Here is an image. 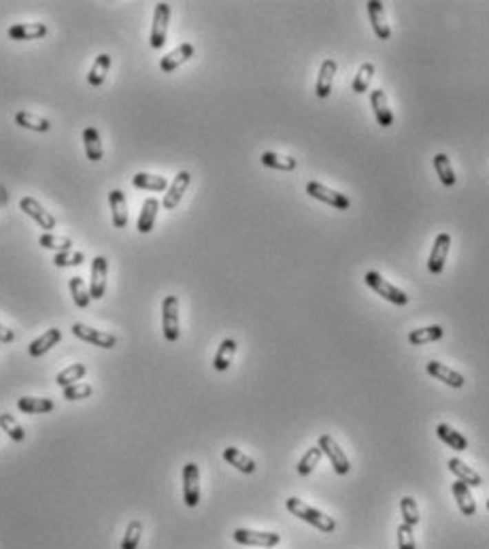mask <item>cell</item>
I'll return each instance as SVG.
<instances>
[{"label":"cell","mask_w":489,"mask_h":549,"mask_svg":"<svg viewBox=\"0 0 489 549\" xmlns=\"http://www.w3.org/2000/svg\"><path fill=\"white\" fill-rule=\"evenodd\" d=\"M434 168H436V174H438V179L443 186L451 188L457 183V177H455V170L451 166V160L447 154H436L434 156Z\"/></svg>","instance_id":"836d02e7"},{"label":"cell","mask_w":489,"mask_h":549,"mask_svg":"<svg viewBox=\"0 0 489 549\" xmlns=\"http://www.w3.org/2000/svg\"><path fill=\"white\" fill-rule=\"evenodd\" d=\"M72 335L81 341H85V343H90V345L103 347V349H113L117 345V339L111 332L94 330V328L85 326V323H72Z\"/></svg>","instance_id":"7c38bea8"},{"label":"cell","mask_w":489,"mask_h":549,"mask_svg":"<svg viewBox=\"0 0 489 549\" xmlns=\"http://www.w3.org/2000/svg\"><path fill=\"white\" fill-rule=\"evenodd\" d=\"M39 245L45 247V249H56L58 254H60V252H70V249H72V241H70V239H66V237H56V234H52V232L41 234Z\"/></svg>","instance_id":"b9f144b4"},{"label":"cell","mask_w":489,"mask_h":549,"mask_svg":"<svg viewBox=\"0 0 489 549\" xmlns=\"http://www.w3.org/2000/svg\"><path fill=\"white\" fill-rule=\"evenodd\" d=\"M322 456H324V452H322L320 447H311V449H306V454H304V456L300 458V462H298V475H302V477L311 475V472L315 470V466H320Z\"/></svg>","instance_id":"74e56055"},{"label":"cell","mask_w":489,"mask_h":549,"mask_svg":"<svg viewBox=\"0 0 489 549\" xmlns=\"http://www.w3.org/2000/svg\"><path fill=\"white\" fill-rule=\"evenodd\" d=\"M285 507H287V511H289L291 515H296L298 519L311 523L313 528L322 530V532H326V535L336 530V521H334V517H330V515H326L324 511H320V509H315V507L306 505L304 501H300V498H296V496L287 498V501H285Z\"/></svg>","instance_id":"6da1fadb"},{"label":"cell","mask_w":489,"mask_h":549,"mask_svg":"<svg viewBox=\"0 0 489 549\" xmlns=\"http://www.w3.org/2000/svg\"><path fill=\"white\" fill-rule=\"evenodd\" d=\"M449 470L457 477V481L466 483L468 488H481L483 486V479H481L479 472L475 468H470L466 462H461L459 458H451L449 460Z\"/></svg>","instance_id":"44dd1931"},{"label":"cell","mask_w":489,"mask_h":549,"mask_svg":"<svg viewBox=\"0 0 489 549\" xmlns=\"http://www.w3.org/2000/svg\"><path fill=\"white\" fill-rule=\"evenodd\" d=\"M191 56H194V45L191 43H181L179 47H175L173 52L166 54L160 60V68H162V72H173L181 64H185Z\"/></svg>","instance_id":"e0dca14e"},{"label":"cell","mask_w":489,"mask_h":549,"mask_svg":"<svg viewBox=\"0 0 489 549\" xmlns=\"http://www.w3.org/2000/svg\"><path fill=\"white\" fill-rule=\"evenodd\" d=\"M306 194L311 198H315V201H320V203H326L334 209H340V211H347L351 207V201H349V196L345 194H340L336 190H330L328 186L320 183V181H309L306 183Z\"/></svg>","instance_id":"277c9868"},{"label":"cell","mask_w":489,"mask_h":549,"mask_svg":"<svg viewBox=\"0 0 489 549\" xmlns=\"http://www.w3.org/2000/svg\"><path fill=\"white\" fill-rule=\"evenodd\" d=\"M15 123L21 128H28V130H34V132H47L52 128V123H49L45 117L37 115V113H30V111H17L15 113Z\"/></svg>","instance_id":"d6a6232c"},{"label":"cell","mask_w":489,"mask_h":549,"mask_svg":"<svg viewBox=\"0 0 489 549\" xmlns=\"http://www.w3.org/2000/svg\"><path fill=\"white\" fill-rule=\"evenodd\" d=\"M19 209L26 213L28 217H32L45 232H52L56 228V217L49 213V211H45V207L37 201V198L23 196L21 201H19Z\"/></svg>","instance_id":"9c48e42d"},{"label":"cell","mask_w":489,"mask_h":549,"mask_svg":"<svg viewBox=\"0 0 489 549\" xmlns=\"http://www.w3.org/2000/svg\"><path fill=\"white\" fill-rule=\"evenodd\" d=\"M83 260H85V256H83L81 252H75V249H70V252H60V254H56L54 264L60 266V268H64V266H81Z\"/></svg>","instance_id":"f6af8a7d"},{"label":"cell","mask_w":489,"mask_h":549,"mask_svg":"<svg viewBox=\"0 0 489 549\" xmlns=\"http://www.w3.org/2000/svg\"><path fill=\"white\" fill-rule=\"evenodd\" d=\"M107 272H109V262L105 256H96L92 260V279H90V296L94 301H101L107 290Z\"/></svg>","instance_id":"8fae6325"},{"label":"cell","mask_w":489,"mask_h":549,"mask_svg":"<svg viewBox=\"0 0 489 549\" xmlns=\"http://www.w3.org/2000/svg\"><path fill=\"white\" fill-rule=\"evenodd\" d=\"M109 68H111V56L109 54H101L94 60V64H92V68L87 72V83L94 86V88L103 86L105 79H107V74H109Z\"/></svg>","instance_id":"f546056e"},{"label":"cell","mask_w":489,"mask_h":549,"mask_svg":"<svg viewBox=\"0 0 489 549\" xmlns=\"http://www.w3.org/2000/svg\"><path fill=\"white\" fill-rule=\"evenodd\" d=\"M426 370H428V375L430 377H434V379H438V381H443V383H447L449 388H464V383H466V379H464V375H459L457 370H453L451 366H447V364H440V362H436V360H432V362H428L426 364Z\"/></svg>","instance_id":"5bb4252c"},{"label":"cell","mask_w":489,"mask_h":549,"mask_svg":"<svg viewBox=\"0 0 489 549\" xmlns=\"http://www.w3.org/2000/svg\"><path fill=\"white\" fill-rule=\"evenodd\" d=\"M260 160L266 168H275V170H283V172H291L298 166V160H293L291 156L275 154V152H264Z\"/></svg>","instance_id":"e575fe53"},{"label":"cell","mask_w":489,"mask_h":549,"mask_svg":"<svg viewBox=\"0 0 489 549\" xmlns=\"http://www.w3.org/2000/svg\"><path fill=\"white\" fill-rule=\"evenodd\" d=\"M183 501L187 507H198L200 503V468L194 462L183 466Z\"/></svg>","instance_id":"ba28073f"},{"label":"cell","mask_w":489,"mask_h":549,"mask_svg":"<svg viewBox=\"0 0 489 549\" xmlns=\"http://www.w3.org/2000/svg\"><path fill=\"white\" fill-rule=\"evenodd\" d=\"M396 537H398V549H417V545H415V537H413V528L406 526V523H400L398 530H396Z\"/></svg>","instance_id":"bcb514c9"},{"label":"cell","mask_w":489,"mask_h":549,"mask_svg":"<svg viewBox=\"0 0 489 549\" xmlns=\"http://www.w3.org/2000/svg\"><path fill=\"white\" fill-rule=\"evenodd\" d=\"M224 460L234 466L236 470L244 472V475H251V472H256V460H251L247 454H242L240 449L236 447H226L224 449Z\"/></svg>","instance_id":"484cf974"},{"label":"cell","mask_w":489,"mask_h":549,"mask_svg":"<svg viewBox=\"0 0 489 549\" xmlns=\"http://www.w3.org/2000/svg\"><path fill=\"white\" fill-rule=\"evenodd\" d=\"M236 341L234 339H226V341H222V345H219V349H217V354H215V360H213V368L215 370H228L230 368V364H232V360H234V354H236Z\"/></svg>","instance_id":"4dcf8cb0"},{"label":"cell","mask_w":489,"mask_h":549,"mask_svg":"<svg viewBox=\"0 0 489 549\" xmlns=\"http://www.w3.org/2000/svg\"><path fill=\"white\" fill-rule=\"evenodd\" d=\"M109 205H111V215H113V226L115 228H126L128 226L126 194L121 190H111L109 192Z\"/></svg>","instance_id":"ac0fdd59"},{"label":"cell","mask_w":489,"mask_h":549,"mask_svg":"<svg viewBox=\"0 0 489 549\" xmlns=\"http://www.w3.org/2000/svg\"><path fill=\"white\" fill-rule=\"evenodd\" d=\"M317 447L322 449L324 456H328V460H330L334 472H338V475H347V472L351 470V462H349V458H347L345 452H342V449H340V445L334 441V437H330V435H322V437H320V443H317Z\"/></svg>","instance_id":"5b68a950"},{"label":"cell","mask_w":489,"mask_h":549,"mask_svg":"<svg viewBox=\"0 0 489 549\" xmlns=\"http://www.w3.org/2000/svg\"><path fill=\"white\" fill-rule=\"evenodd\" d=\"M9 39L11 41H37L41 37L47 34V26L45 23H15V26L9 28Z\"/></svg>","instance_id":"ffe728a7"},{"label":"cell","mask_w":489,"mask_h":549,"mask_svg":"<svg viewBox=\"0 0 489 549\" xmlns=\"http://www.w3.org/2000/svg\"><path fill=\"white\" fill-rule=\"evenodd\" d=\"M373 77H375V64H373V62H364V64L360 66L357 74L353 77L351 90H353L355 94H364V92H368Z\"/></svg>","instance_id":"d590c367"},{"label":"cell","mask_w":489,"mask_h":549,"mask_svg":"<svg viewBox=\"0 0 489 549\" xmlns=\"http://www.w3.org/2000/svg\"><path fill=\"white\" fill-rule=\"evenodd\" d=\"M487 511H489V501H487Z\"/></svg>","instance_id":"c3c4849f"},{"label":"cell","mask_w":489,"mask_h":549,"mask_svg":"<svg viewBox=\"0 0 489 549\" xmlns=\"http://www.w3.org/2000/svg\"><path fill=\"white\" fill-rule=\"evenodd\" d=\"M168 23H170V5L168 3H158L154 11V23H152V34H149V45L154 49H162L168 37Z\"/></svg>","instance_id":"52a82bcc"},{"label":"cell","mask_w":489,"mask_h":549,"mask_svg":"<svg viewBox=\"0 0 489 549\" xmlns=\"http://www.w3.org/2000/svg\"><path fill=\"white\" fill-rule=\"evenodd\" d=\"M60 341H62V330H58V328H49V330H45V335H41L39 339H34V341L28 345V354H30L32 358H39V356L47 354L52 347H56Z\"/></svg>","instance_id":"603a6c76"},{"label":"cell","mask_w":489,"mask_h":549,"mask_svg":"<svg viewBox=\"0 0 489 549\" xmlns=\"http://www.w3.org/2000/svg\"><path fill=\"white\" fill-rule=\"evenodd\" d=\"M83 147H85V156L92 162H101L105 152H103V143H101V134L94 126H87L83 130Z\"/></svg>","instance_id":"83f0119b"},{"label":"cell","mask_w":489,"mask_h":549,"mask_svg":"<svg viewBox=\"0 0 489 549\" xmlns=\"http://www.w3.org/2000/svg\"><path fill=\"white\" fill-rule=\"evenodd\" d=\"M141 537H143V521L132 519L126 528L124 541H121V549H136L141 543Z\"/></svg>","instance_id":"7bdbcfd3"},{"label":"cell","mask_w":489,"mask_h":549,"mask_svg":"<svg viewBox=\"0 0 489 549\" xmlns=\"http://www.w3.org/2000/svg\"><path fill=\"white\" fill-rule=\"evenodd\" d=\"M451 490H453V496H455V501H457L459 511L466 515V517H472L477 513V503H475V498L470 494V488L466 483H461V481H455L451 486Z\"/></svg>","instance_id":"d4e9b609"},{"label":"cell","mask_w":489,"mask_h":549,"mask_svg":"<svg viewBox=\"0 0 489 549\" xmlns=\"http://www.w3.org/2000/svg\"><path fill=\"white\" fill-rule=\"evenodd\" d=\"M94 392V388L90 383H72L68 388H64V398L66 401H83V398H90Z\"/></svg>","instance_id":"ee69618b"},{"label":"cell","mask_w":489,"mask_h":549,"mask_svg":"<svg viewBox=\"0 0 489 549\" xmlns=\"http://www.w3.org/2000/svg\"><path fill=\"white\" fill-rule=\"evenodd\" d=\"M132 186L138 190H149V192H166L168 190L166 177H160V174H154V172H136L132 177Z\"/></svg>","instance_id":"f1b7e54d"},{"label":"cell","mask_w":489,"mask_h":549,"mask_svg":"<svg viewBox=\"0 0 489 549\" xmlns=\"http://www.w3.org/2000/svg\"><path fill=\"white\" fill-rule=\"evenodd\" d=\"M449 249H451V234L449 232L436 234L434 245H432V252H430V258H428V270L432 274H440V272H443L445 262H447V256H449Z\"/></svg>","instance_id":"30bf717a"},{"label":"cell","mask_w":489,"mask_h":549,"mask_svg":"<svg viewBox=\"0 0 489 549\" xmlns=\"http://www.w3.org/2000/svg\"><path fill=\"white\" fill-rule=\"evenodd\" d=\"M162 332H164V339L170 343L179 341L181 328H179V298L177 296H166L162 303Z\"/></svg>","instance_id":"3957f363"},{"label":"cell","mask_w":489,"mask_h":549,"mask_svg":"<svg viewBox=\"0 0 489 549\" xmlns=\"http://www.w3.org/2000/svg\"><path fill=\"white\" fill-rule=\"evenodd\" d=\"M13 339H15L13 330H9L7 326H3V323H0V343H11Z\"/></svg>","instance_id":"7dc6e473"},{"label":"cell","mask_w":489,"mask_h":549,"mask_svg":"<svg viewBox=\"0 0 489 549\" xmlns=\"http://www.w3.org/2000/svg\"><path fill=\"white\" fill-rule=\"evenodd\" d=\"M368 17H371V23H373V30L377 34L379 41H387L391 37V28L387 23V17H385V7L381 0H371L368 5Z\"/></svg>","instance_id":"9a60e30c"},{"label":"cell","mask_w":489,"mask_h":549,"mask_svg":"<svg viewBox=\"0 0 489 549\" xmlns=\"http://www.w3.org/2000/svg\"><path fill=\"white\" fill-rule=\"evenodd\" d=\"M436 435L438 439L443 441L445 445H449L455 452H466L468 449V439L464 437L461 432H457L455 428H451L449 423H438L436 426Z\"/></svg>","instance_id":"cb8c5ba5"},{"label":"cell","mask_w":489,"mask_h":549,"mask_svg":"<svg viewBox=\"0 0 489 549\" xmlns=\"http://www.w3.org/2000/svg\"><path fill=\"white\" fill-rule=\"evenodd\" d=\"M68 288H70V294H72V301H75V305L79 309H85L90 305V301H92V296H90V290L85 288L83 279L81 277H70Z\"/></svg>","instance_id":"f35d334b"},{"label":"cell","mask_w":489,"mask_h":549,"mask_svg":"<svg viewBox=\"0 0 489 549\" xmlns=\"http://www.w3.org/2000/svg\"><path fill=\"white\" fill-rule=\"evenodd\" d=\"M371 105H373V111H375V117L379 121V126L389 128L391 123H394V113H391V109H389L387 94L381 88L371 92Z\"/></svg>","instance_id":"2e32d148"},{"label":"cell","mask_w":489,"mask_h":549,"mask_svg":"<svg viewBox=\"0 0 489 549\" xmlns=\"http://www.w3.org/2000/svg\"><path fill=\"white\" fill-rule=\"evenodd\" d=\"M445 337V330L443 326H426V328H417V330H410L408 332V343L410 345H426V343H436Z\"/></svg>","instance_id":"1f68e13d"},{"label":"cell","mask_w":489,"mask_h":549,"mask_svg":"<svg viewBox=\"0 0 489 549\" xmlns=\"http://www.w3.org/2000/svg\"><path fill=\"white\" fill-rule=\"evenodd\" d=\"M0 345H3V343H0Z\"/></svg>","instance_id":"681fc988"},{"label":"cell","mask_w":489,"mask_h":549,"mask_svg":"<svg viewBox=\"0 0 489 549\" xmlns=\"http://www.w3.org/2000/svg\"><path fill=\"white\" fill-rule=\"evenodd\" d=\"M189 181H191V174H189L187 170L177 172L175 181L168 186V190H166V194H164V201H162V207H164L166 211L177 209V205L181 203L183 194H185L187 188H189Z\"/></svg>","instance_id":"4fadbf2b"},{"label":"cell","mask_w":489,"mask_h":549,"mask_svg":"<svg viewBox=\"0 0 489 549\" xmlns=\"http://www.w3.org/2000/svg\"><path fill=\"white\" fill-rule=\"evenodd\" d=\"M85 372H87L85 364H72V366H68V368H64V370L58 372V375H56V383L60 388H68L72 383H79L85 377Z\"/></svg>","instance_id":"8d00e7d4"},{"label":"cell","mask_w":489,"mask_h":549,"mask_svg":"<svg viewBox=\"0 0 489 549\" xmlns=\"http://www.w3.org/2000/svg\"><path fill=\"white\" fill-rule=\"evenodd\" d=\"M54 401L52 398H32V396H23L17 401V409L26 415H39V413H49L54 411Z\"/></svg>","instance_id":"4316f807"},{"label":"cell","mask_w":489,"mask_h":549,"mask_svg":"<svg viewBox=\"0 0 489 549\" xmlns=\"http://www.w3.org/2000/svg\"><path fill=\"white\" fill-rule=\"evenodd\" d=\"M336 70H338V64L334 60H324L320 74H317V86H315L317 98H328L332 94V83H334Z\"/></svg>","instance_id":"d6986e66"},{"label":"cell","mask_w":489,"mask_h":549,"mask_svg":"<svg viewBox=\"0 0 489 549\" xmlns=\"http://www.w3.org/2000/svg\"><path fill=\"white\" fill-rule=\"evenodd\" d=\"M160 201L158 198H147L143 203V209H141V215H138V221H136V228L141 234H149L154 230V223H156V217H158V211H160Z\"/></svg>","instance_id":"7402d4cb"},{"label":"cell","mask_w":489,"mask_h":549,"mask_svg":"<svg viewBox=\"0 0 489 549\" xmlns=\"http://www.w3.org/2000/svg\"><path fill=\"white\" fill-rule=\"evenodd\" d=\"M364 281H366V286H368L375 294H379L381 298H385L387 303L398 305V307L408 305V296L400 288H396L394 283H389L387 279H383L377 270H368V272H366Z\"/></svg>","instance_id":"7a4b0ae2"},{"label":"cell","mask_w":489,"mask_h":549,"mask_svg":"<svg viewBox=\"0 0 489 549\" xmlns=\"http://www.w3.org/2000/svg\"><path fill=\"white\" fill-rule=\"evenodd\" d=\"M0 428L9 435V439H13L17 443H21L23 439H26V430L21 428V423L11 413H0Z\"/></svg>","instance_id":"ab89813d"},{"label":"cell","mask_w":489,"mask_h":549,"mask_svg":"<svg viewBox=\"0 0 489 549\" xmlns=\"http://www.w3.org/2000/svg\"><path fill=\"white\" fill-rule=\"evenodd\" d=\"M232 539L238 545L264 547V549H273L281 543V535H277V532H260V530H247V528H236Z\"/></svg>","instance_id":"8992f818"},{"label":"cell","mask_w":489,"mask_h":549,"mask_svg":"<svg viewBox=\"0 0 489 549\" xmlns=\"http://www.w3.org/2000/svg\"><path fill=\"white\" fill-rule=\"evenodd\" d=\"M400 511H402V523H406V526H417L419 523V507L417 503H415V498L413 496H404L402 501H400Z\"/></svg>","instance_id":"60d3db41"}]
</instances>
